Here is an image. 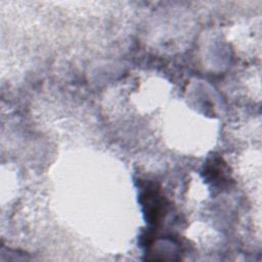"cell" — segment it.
I'll use <instances>...</instances> for the list:
<instances>
[{
    "instance_id": "1",
    "label": "cell",
    "mask_w": 262,
    "mask_h": 262,
    "mask_svg": "<svg viewBox=\"0 0 262 262\" xmlns=\"http://www.w3.org/2000/svg\"><path fill=\"white\" fill-rule=\"evenodd\" d=\"M141 196L146 220L149 223H157L165 212V199L155 189H147Z\"/></svg>"
}]
</instances>
